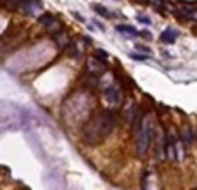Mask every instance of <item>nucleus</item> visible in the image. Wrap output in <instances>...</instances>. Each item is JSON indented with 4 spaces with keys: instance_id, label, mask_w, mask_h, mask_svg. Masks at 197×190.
<instances>
[{
    "instance_id": "f257e3e1",
    "label": "nucleus",
    "mask_w": 197,
    "mask_h": 190,
    "mask_svg": "<svg viewBox=\"0 0 197 190\" xmlns=\"http://www.w3.org/2000/svg\"><path fill=\"white\" fill-rule=\"evenodd\" d=\"M114 123H116V118H114V114L111 111L101 112L97 118H93L85 126V131H83L85 142H88V144H99V142H102L113 131Z\"/></svg>"
},
{
    "instance_id": "f03ea898",
    "label": "nucleus",
    "mask_w": 197,
    "mask_h": 190,
    "mask_svg": "<svg viewBox=\"0 0 197 190\" xmlns=\"http://www.w3.org/2000/svg\"><path fill=\"white\" fill-rule=\"evenodd\" d=\"M152 133H154V128H152L150 118H144L140 128H138V135H137V140H138V154H145V152H147L150 142H152Z\"/></svg>"
},
{
    "instance_id": "7ed1b4c3",
    "label": "nucleus",
    "mask_w": 197,
    "mask_h": 190,
    "mask_svg": "<svg viewBox=\"0 0 197 190\" xmlns=\"http://www.w3.org/2000/svg\"><path fill=\"white\" fill-rule=\"evenodd\" d=\"M40 7H42V0H23L19 10L26 12L28 16H33V14H36V10H38Z\"/></svg>"
},
{
    "instance_id": "20e7f679",
    "label": "nucleus",
    "mask_w": 197,
    "mask_h": 190,
    "mask_svg": "<svg viewBox=\"0 0 197 190\" xmlns=\"http://www.w3.org/2000/svg\"><path fill=\"white\" fill-rule=\"evenodd\" d=\"M104 97L109 104H118L119 99H121V93H119V90L116 88V87H109V88H105Z\"/></svg>"
},
{
    "instance_id": "39448f33",
    "label": "nucleus",
    "mask_w": 197,
    "mask_h": 190,
    "mask_svg": "<svg viewBox=\"0 0 197 190\" xmlns=\"http://www.w3.org/2000/svg\"><path fill=\"white\" fill-rule=\"evenodd\" d=\"M176 36H178V33H176L173 28H168V30H164L161 33V40L164 42V43H175Z\"/></svg>"
},
{
    "instance_id": "423d86ee",
    "label": "nucleus",
    "mask_w": 197,
    "mask_h": 190,
    "mask_svg": "<svg viewBox=\"0 0 197 190\" xmlns=\"http://www.w3.org/2000/svg\"><path fill=\"white\" fill-rule=\"evenodd\" d=\"M116 30H118L119 33H125V35H128V36L138 35V31H137L135 28H133V26H126V24H118V26H116Z\"/></svg>"
},
{
    "instance_id": "0eeeda50",
    "label": "nucleus",
    "mask_w": 197,
    "mask_h": 190,
    "mask_svg": "<svg viewBox=\"0 0 197 190\" xmlns=\"http://www.w3.org/2000/svg\"><path fill=\"white\" fill-rule=\"evenodd\" d=\"M166 152H168V157L170 159H176V154H175V144H173V138L168 135L166 137Z\"/></svg>"
},
{
    "instance_id": "6e6552de",
    "label": "nucleus",
    "mask_w": 197,
    "mask_h": 190,
    "mask_svg": "<svg viewBox=\"0 0 197 190\" xmlns=\"http://www.w3.org/2000/svg\"><path fill=\"white\" fill-rule=\"evenodd\" d=\"M92 9L95 10L99 16H102V18H111V16H113V14H111L109 10L104 7V5H101V4H93V5H92Z\"/></svg>"
},
{
    "instance_id": "1a4fd4ad",
    "label": "nucleus",
    "mask_w": 197,
    "mask_h": 190,
    "mask_svg": "<svg viewBox=\"0 0 197 190\" xmlns=\"http://www.w3.org/2000/svg\"><path fill=\"white\" fill-rule=\"evenodd\" d=\"M23 0H5V9H10V10H18L21 7Z\"/></svg>"
},
{
    "instance_id": "9d476101",
    "label": "nucleus",
    "mask_w": 197,
    "mask_h": 190,
    "mask_svg": "<svg viewBox=\"0 0 197 190\" xmlns=\"http://www.w3.org/2000/svg\"><path fill=\"white\" fill-rule=\"evenodd\" d=\"M182 138H183L185 145H188V144H192V142H194L192 130H190V128H185V130H183V135H182Z\"/></svg>"
},
{
    "instance_id": "9b49d317",
    "label": "nucleus",
    "mask_w": 197,
    "mask_h": 190,
    "mask_svg": "<svg viewBox=\"0 0 197 190\" xmlns=\"http://www.w3.org/2000/svg\"><path fill=\"white\" fill-rule=\"evenodd\" d=\"M52 21H54L52 14H42V16L38 18V24H43V26H48Z\"/></svg>"
},
{
    "instance_id": "f8f14e48",
    "label": "nucleus",
    "mask_w": 197,
    "mask_h": 190,
    "mask_svg": "<svg viewBox=\"0 0 197 190\" xmlns=\"http://www.w3.org/2000/svg\"><path fill=\"white\" fill-rule=\"evenodd\" d=\"M47 30L50 31L52 35H57V33H61L62 28H61V24H59V22H54V21H52V22H50V24L47 26Z\"/></svg>"
},
{
    "instance_id": "ddd939ff",
    "label": "nucleus",
    "mask_w": 197,
    "mask_h": 190,
    "mask_svg": "<svg viewBox=\"0 0 197 190\" xmlns=\"http://www.w3.org/2000/svg\"><path fill=\"white\" fill-rule=\"evenodd\" d=\"M95 57L99 59V61L105 62V61H107V59H109V54H107V52H104V50H101V49H99V50H95Z\"/></svg>"
},
{
    "instance_id": "4468645a",
    "label": "nucleus",
    "mask_w": 197,
    "mask_h": 190,
    "mask_svg": "<svg viewBox=\"0 0 197 190\" xmlns=\"http://www.w3.org/2000/svg\"><path fill=\"white\" fill-rule=\"evenodd\" d=\"M149 2H152V4L156 5V7H158L159 10L164 9V2H162V0H149Z\"/></svg>"
},
{
    "instance_id": "2eb2a0df",
    "label": "nucleus",
    "mask_w": 197,
    "mask_h": 190,
    "mask_svg": "<svg viewBox=\"0 0 197 190\" xmlns=\"http://www.w3.org/2000/svg\"><path fill=\"white\" fill-rule=\"evenodd\" d=\"M137 19H138L140 22H144V24H150V19L145 18V16H137Z\"/></svg>"
},
{
    "instance_id": "dca6fc26",
    "label": "nucleus",
    "mask_w": 197,
    "mask_h": 190,
    "mask_svg": "<svg viewBox=\"0 0 197 190\" xmlns=\"http://www.w3.org/2000/svg\"><path fill=\"white\" fill-rule=\"evenodd\" d=\"M135 49L137 50H142L144 54H149L150 52V49H147V47H144V45H135Z\"/></svg>"
},
{
    "instance_id": "f3484780",
    "label": "nucleus",
    "mask_w": 197,
    "mask_h": 190,
    "mask_svg": "<svg viewBox=\"0 0 197 190\" xmlns=\"http://www.w3.org/2000/svg\"><path fill=\"white\" fill-rule=\"evenodd\" d=\"M140 35H142V36H144L145 40H150V38H152V35H150L149 31H140Z\"/></svg>"
},
{
    "instance_id": "a211bd4d",
    "label": "nucleus",
    "mask_w": 197,
    "mask_h": 190,
    "mask_svg": "<svg viewBox=\"0 0 197 190\" xmlns=\"http://www.w3.org/2000/svg\"><path fill=\"white\" fill-rule=\"evenodd\" d=\"M130 57H131V59H137V61H144L145 55H137V54H130Z\"/></svg>"
},
{
    "instance_id": "6ab92c4d",
    "label": "nucleus",
    "mask_w": 197,
    "mask_h": 190,
    "mask_svg": "<svg viewBox=\"0 0 197 190\" xmlns=\"http://www.w3.org/2000/svg\"><path fill=\"white\" fill-rule=\"evenodd\" d=\"M93 24H95V26L99 28V30H101V31H104V30H105V28H104V24H102L101 21H93Z\"/></svg>"
},
{
    "instance_id": "aec40b11",
    "label": "nucleus",
    "mask_w": 197,
    "mask_h": 190,
    "mask_svg": "<svg viewBox=\"0 0 197 190\" xmlns=\"http://www.w3.org/2000/svg\"><path fill=\"white\" fill-rule=\"evenodd\" d=\"M116 2H119V0H116Z\"/></svg>"
}]
</instances>
